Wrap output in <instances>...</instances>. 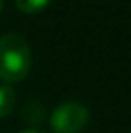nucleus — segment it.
<instances>
[{
  "instance_id": "obj_1",
  "label": "nucleus",
  "mask_w": 131,
  "mask_h": 133,
  "mask_svg": "<svg viewBox=\"0 0 131 133\" xmlns=\"http://www.w3.org/2000/svg\"><path fill=\"white\" fill-rule=\"evenodd\" d=\"M31 70V50L23 37L10 33L0 37V81H23Z\"/></svg>"
},
{
  "instance_id": "obj_2",
  "label": "nucleus",
  "mask_w": 131,
  "mask_h": 133,
  "mask_svg": "<svg viewBox=\"0 0 131 133\" xmlns=\"http://www.w3.org/2000/svg\"><path fill=\"white\" fill-rule=\"evenodd\" d=\"M89 123V110L81 102L67 100L50 114V129L54 133H79Z\"/></svg>"
},
{
  "instance_id": "obj_6",
  "label": "nucleus",
  "mask_w": 131,
  "mask_h": 133,
  "mask_svg": "<svg viewBox=\"0 0 131 133\" xmlns=\"http://www.w3.org/2000/svg\"><path fill=\"white\" fill-rule=\"evenodd\" d=\"M21 133H43V131H37V129H27V131H21Z\"/></svg>"
},
{
  "instance_id": "obj_5",
  "label": "nucleus",
  "mask_w": 131,
  "mask_h": 133,
  "mask_svg": "<svg viewBox=\"0 0 131 133\" xmlns=\"http://www.w3.org/2000/svg\"><path fill=\"white\" fill-rule=\"evenodd\" d=\"M50 2H52V0H16V6H17L19 12L33 16V14L43 12Z\"/></svg>"
},
{
  "instance_id": "obj_4",
  "label": "nucleus",
  "mask_w": 131,
  "mask_h": 133,
  "mask_svg": "<svg viewBox=\"0 0 131 133\" xmlns=\"http://www.w3.org/2000/svg\"><path fill=\"white\" fill-rule=\"evenodd\" d=\"M16 106V93L10 85H0V118H6L12 114Z\"/></svg>"
},
{
  "instance_id": "obj_7",
  "label": "nucleus",
  "mask_w": 131,
  "mask_h": 133,
  "mask_svg": "<svg viewBox=\"0 0 131 133\" xmlns=\"http://www.w3.org/2000/svg\"><path fill=\"white\" fill-rule=\"evenodd\" d=\"M2 10H4V0H0V14H2Z\"/></svg>"
},
{
  "instance_id": "obj_3",
  "label": "nucleus",
  "mask_w": 131,
  "mask_h": 133,
  "mask_svg": "<svg viewBox=\"0 0 131 133\" xmlns=\"http://www.w3.org/2000/svg\"><path fill=\"white\" fill-rule=\"evenodd\" d=\"M44 118V108L43 104L37 102V100H31V102H27L23 110H21V120L31 123V125H37V123L43 122Z\"/></svg>"
}]
</instances>
